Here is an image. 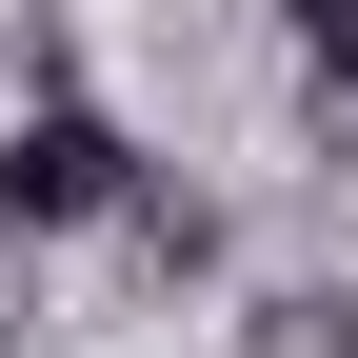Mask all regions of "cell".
<instances>
[{"instance_id":"obj_2","label":"cell","mask_w":358,"mask_h":358,"mask_svg":"<svg viewBox=\"0 0 358 358\" xmlns=\"http://www.w3.org/2000/svg\"><path fill=\"white\" fill-rule=\"evenodd\" d=\"M259 20H279L299 60H338V80H358V0H259Z\"/></svg>"},{"instance_id":"obj_1","label":"cell","mask_w":358,"mask_h":358,"mask_svg":"<svg viewBox=\"0 0 358 358\" xmlns=\"http://www.w3.org/2000/svg\"><path fill=\"white\" fill-rule=\"evenodd\" d=\"M100 219H140V140H120L80 80L0 100V239H100Z\"/></svg>"}]
</instances>
